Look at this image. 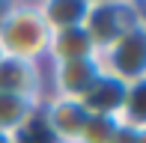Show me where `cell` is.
<instances>
[{
    "label": "cell",
    "instance_id": "cell-11",
    "mask_svg": "<svg viewBox=\"0 0 146 143\" xmlns=\"http://www.w3.org/2000/svg\"><path fill=\"white\" fill-rule=\"evenodd\" d=\"M119 122H128V125H143L146 128V81L143 83H131L125 89L122 107H119Z\"/></svg>",
    "mask_w": 146,
    "mask_h": 143
},
{
    "label": "cell",
    "instance_id": "cell-6",
    "mask_svg": "<svg viewBox=\"0 0 146 143\" xmlns=\"http://www.w3.org/2000/svg\"><path fill=\"white\" fill-rule=\"evenodd\" d=\"M48 69V95H60V99H75L81 101L90 93V87L98 81L102 69L98 60H72V63H51Z\"/></svg>",
    "mask_w": 146,
    "mask_h": 143
},
{
    "label": "cell",
    "instance_id": "cell-12",
    "mask_svg": "<svg viewBox=\"0 0 146 143\" xmlns=\"http://www.w3.org/2000/svg\"><path fill=\"white\" fill-rule=\"evenodd\" d=\"M119 119L116 116H104V113H90L87 122H84L81 128V137H78V143H110V137H113Z\"/></svg>",
    "mask_w": 146,
    "mask_h": 143
},
{
    "label": "cell",
    "instance_id": "cell-5",
    "mask_svg": "<svg viewBox=\"0 0 146 143\" xmlns=\"http://www.w3.org/2000/svg\"><path fill=\"white\" fill-rule=\"evenodd\" d=\"M0 93L42 105L45 95H48V69H45V63L0 57Z\"/></svg>",
    "mask_w": 146,
    "mask_h": 143
},
{
    "label": "cell",
    "instance_id": "cell-7",
    "mask_svg": "<svg viewBox=\"0 0 146 143\" xmlns=\"http://www.w3.org/2000/svg\"><path fill=\"white\" fill-rule=\"evenodd\" d=\"M96 57V45L87 36L84 27H66V30H54L48 42V57L45 66L51 63H72V60H90Z\"/></svg>",
    "mask_w": 146,
    "mask_h": 143
},
{
    "label": "cell",
    "instance_id": "cell-14",
    "mask_svg": "<svg viewBox=\"0 0 146 143\" xmlns=\"http://www.w3.org/2000/svg\"><path fill=\"white\" fill-rule=\"evenodd\" d=\"M0 143H18V137H12V134H3V131H0Z\"/></svg>",
    "mask_w": 146,
    "mask_h": 143
},
{
    "label": "cell",
    "instance_id": "cell-2",
    "mask_svg": "<svg viewBox=\"0 0 146 143\" xmlns=\"http://www.w3.org/2000/svg\"><path fill=\"white\" fill-rule=\"evenodd\" d=\"M96 60H98L102 75L113 77L125 87L143 83L146 81V21L128 27L104 51H98Z\"/></svg>",
    "mask_w": 146,
    "mask_h": 143
},
{
    "label": "cell",
    "instance_id": "cell-1",
    "mask_svg": "<svg viewBox=\"0 0 146 143\" xmlns=\"http://www.w3.org/2000/svg\"><path fill=\"white\" fill-rule=\"evenodd\" d=\"M51 30L36 3H6L0 18V57L45 63Z\"/></svg>",
    "mask_w": 146,
    "mask_h": 143
},
{
    "label": "cell",
    "instance_id": "cell-15",
    "mask_svg": "<svg viewBox=\"0 0 146 143\" xmlns=\"http://www.w3.org/2000/svg\"><path fill=\"white\" fill-rule=\"evenodd\" d=\"M3 12H6V3H0V18H3Z\"/></svg>",
    "mask_w": 146,
    "mask_h": 143
},
{
    "label": "cell",
    "instance_id": "cell-13",
    "mask_svg": "<svg viewBox=\"0 0 146 143\" xmlns=\"http://www.w3.org/2000/svg\"><path fill=\"white\" fill-rule=\"evenodd\" d=\"M110 143H146V128L143 125H128V122H119Z\"/></svg>",
    "mask_w": 146,
    "mask_h": 143
},
{
    "label": "cell",
    "instance_id": "cell-8",
    "mask_svg": "<svg viewBox=\"0 0 146 143\" xmlns=\"http://www.w3.org/2000/svg\"><path fill=\"white\" fill-rule=\"evenodd\" d=\"M125 83L113 81L108 75H98V81L90 87V93L81 99V105L87 107V113H104V116H119V107H122L125 99Z\"/></svg>",
    "mask_w": 146,
    "mask_h": 143
},
{
    "label": "cell",
    "instance_id": "cell-10",
    "mask_svg": "<svg viewBox=\"0 0 146 143\" xmlns=\"http://www.w3.org/2000/svg\"><path fill=\"white\" fill-rule=\"evenodd\" d=\"M36 116H39V105L0 93V131L3 134L18 137L21 131H27L33 122H36Z\"/></svg>",
    "mask_w": 146,
    "mask_h": 143
},
{
    "label": "cell",
    "instance_id": "cell-9",
    "mask_svg": "<svg viewBox=\"0 0 146 143\" xmlns=\"http://www.w3.org/2000/svg\"><path fill=\"white\" fill-rule=\"evenodd\" d=\"M36 6L42 12V21L54 33V30H66V27H84L90 0H42Z\"/></svg>",
    "mask_w": 146,
    "mask_h": 143
},
{
    "label": "cell",
    "instance_id": "cell-4",
    "mask_svg": "<svg viewBox=\"0 0 146 143\" xmlns=\"http://www.w3.org/2000/svg\"><path fill=\"white\" fill-rule=\"evenodd\" d=\"M87 107L75 99H60V95H45L39 105V125L48 134L51 143H78L81 128L87 122Z\"/></svg>",
    "mask_w": 146,
    "mask_h": 143
},
{
    "label": "cell",
    "instance_id": "cell-3",
    "mask_svg": "<svg viewBox=\"0 0 146 143\" xmlns=\"http://www.w3.org/2000/svg\"><path fill=\"white\" fill-rule=\"evenodd\" d=\"M143 3H122V0H90L87 18H84V30L98 51H104L113 39H119L128 27L143 24Z\"/></svg>",
    "mask_w": 146,
    "mask_h": 143
}]
</instances>
